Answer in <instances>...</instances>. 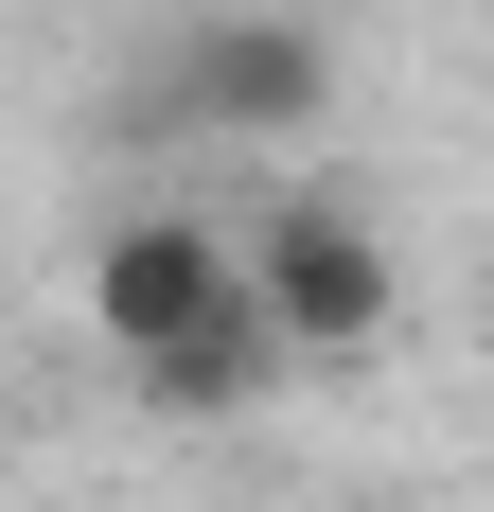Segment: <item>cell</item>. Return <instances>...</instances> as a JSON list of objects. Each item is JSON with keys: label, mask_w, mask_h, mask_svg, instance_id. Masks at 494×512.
I'll list each match as a JSON object with an SVG mask.
<instances>
[{"label": "cell", "mask_w": 494, "mask_h": 512, "mask_svg": "<svg viewBox=\"0 0 494 512\" xmlns=\"http://www.w3.org/2000/svg\"><path fill=\"white\" fill-rule=\"evenodd\" d=\"M230 265H247L265 371H371L406 336V248H389V212H353V195H265L230 230Z\"/></svg>", "instance_id": "obj_1"}, {"label": "cell", "mask_w": 494, "mask_h": 512, "mask_svg": "<svg viewBox=\"0 0 494 512\" xmlns=\"http://www.w3.org/2000/svg\"><path fill=\"white\" fill-rule=\"evenodd\" d=\"M177 106H195L212 142H300L318 106H336V36L300 18V0H230L177 36Z\"/></svg>", "instance_id": "obj_3"}, {"label": "cell", "mask_w": 494, "mask_h": 512, "mask_svg": "<svg viewBox=\"0 0 494 512\" xmlns=\"http://www.w3.org/2000/svg\"><path fill=\"white\" fill-rule=\"evenodd\" d=\"M89 336H106L124 371H177V354H212V336H247V265H230V230H212L195 195L106 212V230H89Z\"/></svg>", "instance_id": "obj_2"}]
</instances>
